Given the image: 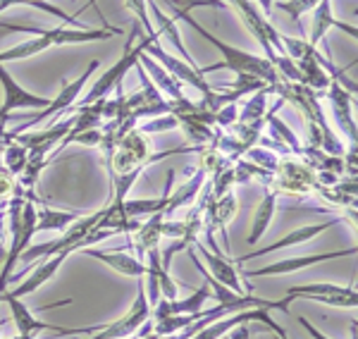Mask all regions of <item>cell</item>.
Instances as JSON below:
<instances>
[{"label": "cell", "mask_w": 358, "mask_h": 339, "mask_svg": "<svg viewBox=\"0 0 358 339\" xmlns=\"http://www.w3.org/2000/svg\"><path fill=\"white\" fill-rule=\"evenodd\" d=\"M285 298H289V301H294V298H310V301L327 303V306H337V308L358 306V294L354 287H339V284H325V282L289 287Z\"/></svg>", "instance_id": "ba28073f"}, {"label": "cell", "mask_w": 358, "mask_h": 339, "mask_svg": "<svg viewBox=\"0 0 358 339\" xmlns=\"http://www.w3.org/2000/svg\"><path fill=\"white\" fill-rule=\"evenodd\" d=\"M163 3H167L172 8V13H175V22L177 20H184L189 27L194 29V31H199L208 43L215 45V48L220 50L222 62H220V65L203 67V70H201L203 74L227 67V70H232L236 74H246V77L261 79V82H265L268 86H273L277 79H280V74H277V70L273 67V62H270L268 57L251 55V53H246V50L234 48V45L220 41V38H217L215 34L208 31V29L201 24V22H196L194 17H192V8H227V5H224L222 0H163Z\"/></svg>", "instance_id": "6da1fadb"}, {"label": "cell", "mask_w": 358, "mask_h": 339, "mask_svg": "<svg viewBox=\"0 0 358 339\" xmlns=\"http://www.w3.org/2000/svg\"><path fill=\"white\" fill-rule=\"evenodd\" d=\"M175 153H187V148H172V151H165V153H153L148 134L134 127L117 141V148H115L108 168H110V177L124 175V172H129L134 168H146L153 160H163L167 156H175Z\"/></svg>", "instance_id": "3957f363"}, {"label": "cell", "mask_w": 358, "mask_h": 339, "mask_svg": "<svg viewBox=\"0 0 358 339\" xmlns=\"http://www.w3.org/2000/svg\"><path fill=\"white\" fill-rule=\"evenodd\" d=\"M82 217V212H69V210H55V208H36V225L38 232H65V229L77 222Z\"/></svg>", "instance_id": "44dd1931"}, {"label": "cell", "mask_w": 358, "mask_h": 339, "mask_svg": "<svg viewBox=\"0 0 358 339\" xmlns=\"http://www.w3.org/2000/svg\"><path fill=\"white\" fill-rule=\"evenodd\" d=\"M268 91H273V89L268 86V89L256 91V96H253V99L239 110L236 122H253V120H263L265 113H268V110H265V106H268Z\"/></svg>", "instance_id": "603a6c76"}, {"label": "cell", "mask_w": 358, "mask_h": 339, "mask_svg": "<svg viewBox=\"0 0 358 339\" xmlns=\"http://www.w3.org/2000/svg\"><path fill=\"white\" fill-rule=\"evenodd\" d=\"M317 3H320V0H280V3H273V5H275V8H280V10H285V13L289 15L294 22H296V27L301 29V34H306L303 15L313 13V8Z\"/></svg>", "instance_id": "cb8c5ba5"}, {"label": "cell", "mask_w": 358, "mask_h": 339, "mask_svg": "<svg viewBox=\"0 0 358 339\" xmlns=\"http://www.w3.org/2000/svg\"><path fill=\"white\" fill-rule=\"evenodd\" d=\"M148 318H151V303H148V298H146L143 284H138V294L129 311L120 320H115V323L103 325L101 330H98V335L91 339H129L141 330V325L146 323Z\"/></svg>", "instance_id": "9c48e42d"}, {"label": "cell", "mask_w": 358, "mask_h": 339, "mask_svg": "<svg viewBox=\"0 0 358 339\" xmlns=\"http://www.w3.org/2000/svg\"><path fill=\"white\" fill-rule=\"evenodd\" d=\"M275 210H277V194H273L270 189H265L261 205H258L256 215H253V229H251V234H248V239H246L248 246H256L258 241L263 239V234L268 232L270 222H273Z\"/></svg>", "instance_id": "d6986e66"}, {"label": "cell", "mask_w": 358, "mask_h": 339, "mask_svg": "<svg viewBox=\"0 0 358 339\" xmlns=\"http://www.w3.org/2000/svg\"><path fill=\"white\" fill-rule=\"evenodd\" d=\"M179 124H177V120L172 117V115H160V117H153L151 122H143L141 127V131H170V129H177Z\"/></svg>", "instance_id": "484cf974"}, {"label": "cell", "mask_w": 358, "mask_h": 339, "mask_svg": "<svg viewBox=\"0 0 358 339\" xmlns=\"http://www.w3.org/2000/svg\"><path fill=\"white\" fill-rule=\"evenodd\" d=\"M206 175L203 172H196V175L189 180L187 184H182L179 189L172 187V192H170V201H167V208H165V215L170 217V212L175 210V208H182V205H189V203H194L196 196L201 194V189H203V184H206Z\"/></svg>", "instance_id": "ffe728a7"}, {"label": "cell", "mask_w": 358, "mask_h": 339, "mask_svg": "<svg viewBox=\"0 0 358 339\" xmlns=\"http://www.w3.org/2000/svg\"><path fill=\"white\" fill-rule=\"evenodd\" d=\"M192 249L199 254V258L203 261V266H208L206 270L210 273L213 280H217V282L224 284L227 289L236 291V294H246L244 282H241V275H239V268H236L234 261L224 258L222 254H213V251H208L203 244H199V239L192 244Z\"/></svg>", "instance_id": "7c38bea8"}, {"label": "cell", "mask_w": 358, "mask_h": 339, "mask_svg": "<svg viewBox=\"0 0 358 339\" xmlns=\"http://www.w3.org/2000/svg\"><path fill=\"white\" fill-rule=\"evenodd\" d=\"M325 99L330 101L332 115H334V120H337L339 129H342L346 139L351 141V146H356L358 127H356L354 115H351V106L356 103V96H351L349 91L337 82V79H332L330 86H327V91H325Z\"/></svg>", "instance_id": "4fadbf2b"}, {"label": "cell", "mask_w": 358, "mask_h": 339, "mask_svg": "<svg viewBox=\"0 0 358 339\" xmlns=\"http://www.w3.org/2000/svg\"><path fill=\"white\" fill-rule=\"evenodd\" d=\"M136 34H138V24L134 22V27H131V31H129V38H127V45H124V53L120 55V60L115 62V65L110 67V70H106L101 74V79L91 86V91L86 94V99L79 103V106H89V103H96V101H101V99H108V94H113L115 89H122V82H124V74L129 72V70H134L136 67V62H138V55L146 50V45L148 43H155L151 41V38H146L143 36L141 41H138L136 45Z\"/></svg>", "instance_id": "277c9868"}, {"label": "cell", "mask_w": 358, "mask_h": 339, "mask_svg": "<svg viewBox=\"0 0 358 339\" xmlns=\"http://www.w3.org/2000/svg\"><path fill=\"white\" fill-rule=\"evenodd\" d=\"M15 194H27V192H24V187H22L20 180H17L13 172L5 168V165H0V199L10 201ZM27 196H29V194H27ZM29 199H31V196H29Z\"/></svg>", "instance_id": "d4e9b609"}, {"label": "cell", "mask_w": 358, "mask_h": 339, "mask_svg": "<svg viewBox=\"0 0 358 339\" xmlns=\"http://www.w3.org/2000/svg\"><path fill=\"white\" fill-rule=\"evenodd\" d=\"M332 27L342 29V31L351 34V36L356 38V27H349L344 24V22H339L337 17L332 13V0H320V3L313 8V20H310V38H306V43L310 45V48H317L320 41L325 38V34L330 31Z\"/></svg>", "instance_id": "9a60e30c"}, {"label": "cell", "mask_w": 358, "mask_h": 339, "mask_svg": "<svg viewBox=\"0 0 358 339\" xmlns=\"http://www.w3.org/2000/svg\"><path fill=\"white\" fill-rule=\"evenodd\" d=\"M138 65L146 70V74L151 77V82L158 86V91H163L165 94V99L167 101H179V99H184V91H182V82H177L172 74H167L165 72V67L163 65H158V62L153 60L151 55H146V53H141L138 55Z\"/></svg>", "instance_id": "e0dca14e"}, {"label": "cell", "mask_w": 358, "mask_h": 339, "mask_svg": "<svg viewBox=\"0 0 358 339\" xmlns=\"http://www.w3.org/2000/svg\"><path fill=\"white\" fill-rule=\"evenodd\" d=\"M5 31H29L36 34L29 41L13 45L8 50H0V65L5 62H17L34 57L53 45H74V43H94V41H108L117 34V29H34V27H10L5 24Z\"/></svg>", "instance_id": "7a4b0ae2"}, {"label": "cell", "mask_w": 358, "mask_h": 339, "mask_svg": "<svg viewBox=\"0 0 358 339\" xmlns=\"http://www.w3.org/2000/svg\"><path fill=\"white\" fill-rule=\"evenodd\" d=\"M84 256H91L96 261L106 263L108 268H113L115 273L124 275V277H134V280H141L146 275V266L143 261H138L136 256L131 254H124V251H98V249H82Z\"/></svg>", "instance_id": "2e32d148"}, {"label": "cell", "mask_w": 358, "mask_h": 339, "mask_svg": "<svg viewBox=\"0 0 358 339\" xmlns=\"http://www.w3.org/2000/svg\"><path fill=\"white\" fill-rule=\"evenodd\" d=\"M358 249L351 246V249H342V251H330V254H310V256H299V258H285V261H277V263H268L263 268L256 270H241L246 277H273V275H289L296 273V270H303L308 266H317V263H325V261H337V258H346V256H356Z\"/></svg>", "instance_id": "30bf717a"}, {"label": "cell", "mask_w": 358, "mask_h": 339, "mask_svg": "<svg viewBox=\"0 0 358 339\" xmlns=\"http://www.w3.org/2000/svg\"><path fill=\"white\" fill-rule=\"evenodd\" d=\"M148 13H151L153 20L158 22V34H163V36L170 38V43L179 50V55H182V60L187 62V65L196 67L192 55H189V50H187V45L182 41V34H179V29H177V22L172 20V17H167L163 10H158V3H155V0H148Z\"/></svg>", "instance_id": "ac0fdd59"}, {"label": "cell", "mask_w": 358, "mask_h": 339, "mask_svg": "<svg viewBox=\"0 0 358 339\" xmlns=\"http://www.w3.org/2000/svg\"><path fill=\"white\" fill-rule=\"evenodd\" d=\"M69 256H72V251H57V254H53V256L41 258V261H38V266L27 275L24 284H17L15 289H8V291L13 296H17V298H24L29 294H34V291H38L50 277H53L57 270H60V266L67 261Z\"/></svg>", "instance_id": "5bb4252c"}, {"label": "cell", "mask_w": 358, "mask_h": 339, "mask_svg": "<svg viewBox=\"0 0 358 339\" xmlns=\"http://www.w3.org/2000/svg\"><path fill=\"white\" fill-rule=\"evenodd\" d=\"M98 70V60H91L89 62V67L79 74L74 82H69L65 89L60 91V94L55 96L53 101L48 103V106L43 108L41 113H36V115H31V117L27 120L24 124H20V127H15L13 131H8V134H22V131H29L31 127H38V124L43 122V120H48V117H55L57 113H65V110H69V108L77 103V99H79V94L84 91V86H86V82L91 79V74H94Z\"/></svg>", "instance_id": "8992f818"}, {"label": "cell", "mask_w": 358, "mask_h": 339, "mask_svg": "<svg viewBox=\"0 0 358 339\" xmlns=\"http://www.w3.org/2000/svg\"><path fill=\"white\" fill-rule=\"evenodd\" d=\"M344 217H330V220H325V222H317V225H308V227H299V229H294V232L289 234H285L282 239H277L275 244H270V246H263V249H256V251H251V254H244V256H239L234 261L236 266H241V263H248V261H253V258H263V256H268V254H275V251H282V249H287V246H301L306 244V241H310V239H315V237H320L322 232H327L330 227L334 225H339Z\"/></svg>", "instance_id": "8fae6325"}, {"label": "cell", "mask_w": 358, "mask_h": 339, "mask_svg": "<svg viewBox=\"0 0 358 339\" xmlns=\"http://www.w3.org/2000/svg\"><path fill=\"white\" fill-rule=\"evenodd\" d=\"M0 86H3V94H5V101L0 106V139L8 134L5 129V122L10 120V113L13 110H43L48 106V99H41V96H34L29 94L24 86H20L15 82V77L8 72V67L0 65Z\"/></svg>", "instance_id": "52a82bcc"}, {"label": "cell", "mask_w": 358, "mask_h": 339, "mask_svg": "<svg viewBox=\"0 0 358 339\" xmlns=\"http://www.w3.org/2000/svg\"><path fill=\"white\" fill-rule=\"evenodd\" d=\"M3 141V165L13 172L15 177H20L24 172V165H27V148L22 143H17L15 139L5 136Z\"/></svg>", "instance_id": "7402d4cb"}, {"label": "cell", "mask_w": 358, "mask_h": 339, "mask_svg": "<svg viewBox=\"0 0 358 339\" xmlns=\"http://www.w3.org/2000/svg\"><path fill=\"white\" fill-rule=\"evenodd\" d=\"M256 3H258V8H261L263 17L273 15V0H256Z\"/></svg>", "instance_id": "83f0119b"}, {"label": "cell", "mask_w": 358, "mask_h": 339, "mask_svg": "<svg viewBox=\"0 0 358 339\" xmlns=\"http://www.w3.org/2000/svg\"><path fill=\"white\" fill-rule=\"evenodd\" d=\"M317 187L315 170H310L306 163H299L292 156H282L277 160V168L265 182V189L273 194H292V196H303V194H313Z\"/></svg>", "instance_id": "5b68a950"}, {"label": "cell", "mask_w": 358, "mask_h": 339, "mask_svg": "<svg viewBox=\"0 0 358 339\" xmlns=\"http://www.w3.org/2000/svg\"><path fill=\"white\" fill-rule=\"evenodd\" d=\"M3 325H5V320H0V330H3Z\"/></svg>", "instance_id": "f1b7e54d"}, {"label": "cell", "mask_w": 358, "mask_h": 339, "mask_svg": "<svg viewBox=\"0 0 358 339\" xmlns=\"http://www.w3.org/2000/svg\"><path fill=\"white\" fill-rule=\"evenodd\" d=\"M299 325H301L303 330L308 332V335L313 337V339H330V337H327V335H322V332L317 330L315 325H310V323H308V318H303V315H299Z\"/></svg>", "instance_id": "4316f807"}]
</instances>
